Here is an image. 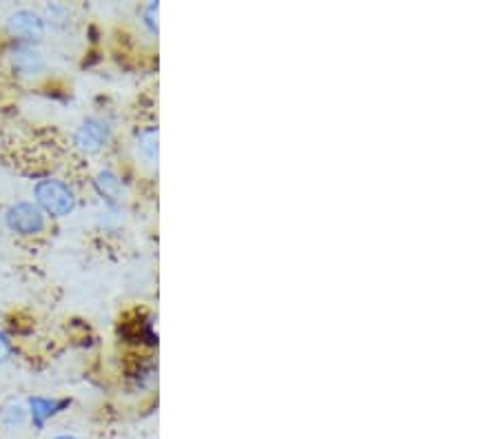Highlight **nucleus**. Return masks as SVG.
Returning <instances> with one entry per match:
<instances>
[{
    "mask_svg": "<svg viewBox=\"0 0 499 439\" xmlns=\"http://www.w3.org/2000/svg\"><path fill=\"white\" fill-rule=\"evenodd\" d=\"M36 200L49 216L62 218L73 211V191L61 180H42L36 184Z\"/></svg>",
    "mask_w": 499,
    "mask_h": 439,
    "instance_id": "obj_1",
    "label": "nucleus"
},
{
    "mask_svg": "<svg viewBox=\"0 0 499 439\" xmlns=\"http://www.w3.org/2000/svg\"><path fill=\"white\" fill-rule=\"evenodd\" d=\"M7 227L21 236H33L45 227V216L32 202H18L7 211Z\"/></svg>",
    "mask_w": 499,
    "mask_h": 439,
    "instance_id": "obj_2",
    "label": "nucleus"
},
{
    "mask_svg": "<svg viewBox=\"0 0 499 439\" xmlns=\"http://www.w3.org/2000/svg\"><path fill=\"white\" fill-rule=\"evenodd\" d=\"M7 29L9 33L16 38H24V41H41L42 33H45V23H42V18L38 16V14L23 9V12H16L9 16Z\"/></svg>",
    "mask_w": 499,
    "mask_h": 439,
    "instance_id": "obj_3",
    "label": "nucleus"
},
{
    "mask_svg": "<svg viewBox=\"0 0 499 439\" xmlns=\"http://www.w3.org/2000/svg\"><path fill=\"white\" fill-rule=\"evenodd\" d=\"M107 143V126L98 120L82 122L80 129L76 131V145L78 149L87 151V154H96Z\"/></svg>",
    "mask_w": 499,
    "mask_h": 439,
    "instance_id": "obj_4",
    "label": "nucleus"
},
{
    "mask_svg": "<svg viewBox=\"0 0 499 439\" xmlns=\"http://www.w3.org/2000/svg\"><path fill=\"white\" fill-rule=\"evenodd\" d=\"M12 62L16 67V71H21L23 76H33V73L42 71V67H45L41 51H36V49L29 45H18L14 49Z\"/></svg>",
    "mask_w": 499,
    "mask_h": 439,
    "instance_id": "obj_5",
    "label": "nucleus"
},
{
    "mask_svg": "<svg viewBox=\"0 0 499 439\" xmlns=\"http://www.w3.org/2000/svg\"><path fill=\"white\" fill-rule=\"evenodd\" d=\"M96 187H98V191L105 195V198L116 200V198H118V193H120V180L116 178L111 171H102V173L98 175V180H96Z\"/></svg>",
    "mask_w": 499,
    "mask_h": 439,
    "instance_id": "obj_6",
    "label": "nucleus"
},
{
    "mask_svg": "<svg viewBox=\"0 0 499 439\" xmlns=\"http://www.w3.org/2000/svg\"><path fill=\"white\" fill-rule=\"evenodd\" d=\"M56 408H58V404L49 402V399H42V397L32 399V415H33V419H36L38 426H42V424H45V419L52 417V415L56 413Z\"/></svg>",
    "mask_w": 499,
    "mask_h": 439,
    "instance_id": "obj_7",
    "label": "nucleus"
},
{
    "mask_svg": "<svg viewBox=\"0 0 499 439\" xmlns=\"http://www.w3.org/2000/svg\"><path fill=\"white\" fill-rule=\"evenodd\" d=\"M143 151L149 158H154L155 154H158V134L155 131H146V134H143Z\"/></svg>",
    "mask_w": 499,
    "mask_h": 439,
    "instance_id": "obj_8",
    "label": "nucleus"
},
{
    "mask_svg": "<svg viewBox=\"0 0 499 439\" xmlns=\"http://www.w3.org/2000/svg\"><path fill=\"white\" fill-rule=\"evenodd\" d=\"M9 355H12V346H9V340L0 333V364L7 362Z\"/></svg>",
    "mask_w": 499,
    "mask_h": 439,
    "instance_id": "obj_9",
    "label": "nucleus"
},
{
    "mask_svg": "<svg viewBox=\"0 0 499 439\" xmlns=\"http://www.w3.org/2000/svg\"><path fill=\"white\" fill-rule=\"evenodd\" d=\"M53 439H76V437H71V435H58V437H53Z\"/></svg>",
    "mask_w": 499,
    "mask_h": 439,
    "instance_id": "obj_10",
    "label": "nucleus"
}]
</instances>
